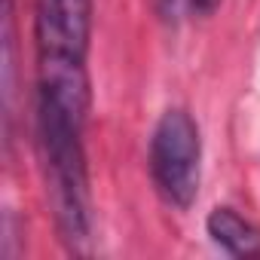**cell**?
Masks as SVG:
<instances>
[{"mask_svg":"<svg viewBox=\"0 0 260 260\" xmlns=\"http://www.w3.org/2000/svg\"><path fill=\"white\" fill-rule=\"evenodd\" d=\"M150 178L172 208H190L202 178V138L196 119L175 107L166 110L150 138Z\"/></svg>","mask_w":260,"mask_h":260,"instance_id":"cell-1","label":"cell"},{"mask_svg":"<svg viewBox=\"0 0 260 260\" xmlns=\"http://www.w3.org/2000/svg\"><path fill=\"white\" fill-rule=\"evenodd\" d=\"M92 37V0H37L34 40L37 55H89Z\"/></svg>","mask_w":260,"mask_h":260,"instance_id":"cell-2","label":"cell"},{"mask_svg":"<svg viewBox=\"0 0 260 260\" xmlns=\"http://www.w3.org/2000/svg\"><path fill=\"white\" fill-rule=\"evenodd\" d=\"M208 236L233 257H260V230L233 208H214L205 220Z\"/></svg>","mask_w":260,"mask_h":260,"instance_id":"cell-3","label":"cell"},{"mask_svg":"<svg viewBox=\"0 0 260 260\" xmlns=\"http://www.w3.org/2000/svg\"><path fill=\"white\" fill-rule=\"evenodd\" d=\"M156 10H159V16H162L166 22H172V19H178V13H181V0H156Z\"/></svg>","mask_w":260,"mask_h":260,"instance_id":"cell-4","label":"cell"},{"mask_svg":"<svg viewBox=\"0 0 260 260\" xmlns=\"http://www.w3.org/2000/svg\"><path fill=\"white\" fill-rule=\"evenodd\" d=\"M187 4H190L199 16H211V13L220 7V0H187Z\"/></svg>","mask_w":260,"mask_h":260,"instance_id":"cell-5","label":"cell"}]
</instances>
